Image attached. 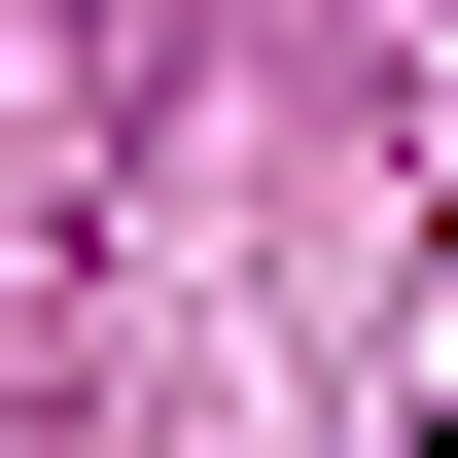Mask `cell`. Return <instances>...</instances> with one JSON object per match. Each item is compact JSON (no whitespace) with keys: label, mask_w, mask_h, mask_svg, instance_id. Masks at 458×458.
Listing matches in <instances>:
<instances>
[{"label":"cell","mask_w":458,"mask_h":458,"mask_svg":"<svg viewBox=\"0 0 458 458\" xmlns=\"http://www.w3.org/2000/svg\"><path fill=\"white\" fill-rule=\"evenodd\" d=\"M423 458H458V423H423Z\"/></svg>","instance_id":"1"}]
</instances>
